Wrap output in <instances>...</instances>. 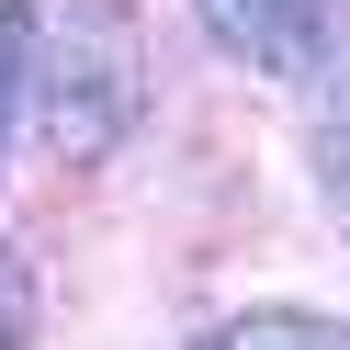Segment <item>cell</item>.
<instances>
[{"mask_svg": "<svg viewBox=\"0 0 350 350\" xmlns=\"http://www.w3.org/2000/svg\"><path fill=\"white\" fill-rule=\"evenodd\" d=\"M147 113V23L136 0H46L34 12V136L68 170H102Z\"/></svg>", "mask_w": 350, "mask_h": 350, "instance_id": "cell-1", "label": "cell"}, {"mask_svg": "<svg viewBox=\"0 0 350 350\" xmlns=\"http://www.w3.org/2000/svg\"><path fill=\"white\" fill-rule=\"evenodd\" d=\"M192 23L260 79H327L350 34V0H192Z\"/></svg>", "mask_w": 350, "mask_h": 350, "instance_id": "cell-2", "label": "cell"}, {"mask_svg": "<svg viewBox=\"0 0 350 350\" xmlns=\"http://www.w3.org/2000/svg\"><path fill=\"white\" fill-rule=\"evenodd\" d=\"M192 350H350V327L317 305H249V317H215Z\"/></svg>", "mask_w": 350, "mask_h": 350, "instance_id": "cell-3", "label": "cell"}, {"mask_svg": "<svg viewBox=\"0 0 350 350\" xmlns=\"http://www.w3.org/2000/svg\"><path fill=\"white\" fill-rule=\"evenodd\" d=\"M34 12L46 0H0V159H12V113L34 102Z\"/></svg>", "mask_w": 350, "mask_h": 350, "instance_id": "cell-4", "label": "cell"}, {"mask_svg": "<svg viewBox=\"0 0 350 350\" xmlns=\"http://www.w3.org/2000/svg\"><path fill=\"white\" fill-rule=\"evenodd\" d=\"M317 192H327V204L350 215V79H339V91L317 102Z\"/></svg>", "mask_w": 350, "mask_h": 350, "instance_id": "cell-5", "label": "cell"}, {"mask_svg": "<svg viewBox=\"0 0 350 350\" xmlns=\"http://www.w3.org/2000/svg\"><path fill=\"white\" fill-rule=\"evenodd\" d=\"M0 350H34V271H23V249H0Z\"/></svg>", "mask_w": 350, "mask_h": 350, "instance_id": "cell-6", "label": "cell"}]
</instances>
